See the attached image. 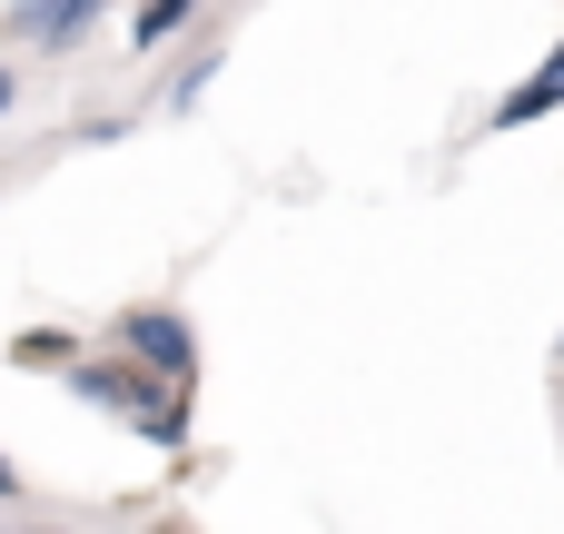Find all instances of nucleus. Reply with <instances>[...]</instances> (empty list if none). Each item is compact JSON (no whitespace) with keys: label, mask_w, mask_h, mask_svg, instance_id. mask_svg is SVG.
Wrapping results in <instances>:
<instances>
[{"label":"nucleus","mask_w":564,"mask_h":534,"mask_svg":"<svg viewBox=\"0 0 564 534\" xmlns=\"http://www.w3.org/2000/svg\"><path fill=\"white\" fill-rule=\"evenodd\" d=\"M109 347H129L139 367H159L169 386L198 396V327H188L178 307H119V317H109Z\"/></svg>","instance_id":"obj_1"},{"label":"nucleus","mask_w":564,"mask_h":534,"mask_svg":"<svg viewBox=\"0 0 564 534\" xmlns=\"http://www.w3.org/2000/svg\"><path fill=\"white\" fill-rule=\"evenodd\" d=\"M99 20H109V0H0V30L40 59H69Z\"/></svg>","instance_id":"obj_2"},{"label":"nucleus","mask_w":564,"mask_h":534,"mask_svg":"<svg viewBox=\"0 0 564 534\" xmlns=\"http://www.w3.org/2000/svg\"><path fill=\"white\" fill-rule=\"evenodd\" d=\"M555 109H564V40L506 89V99H496V129H535V119H555Z\"/></svg>","instance_id":"obj_3"},{"label":"nucleus","mask_w":564,"mask_h":534,"mask_svg":"<svg viewBox=\"0 0 564 534\" xmlns=\"http://www.w3.org/2000/svg\"><path fill=\"white\" fill-rule=\"evenodd\" d=\"M198 10H208V0H139V10H129V50H139V59L169 50L178 30H198Z\"/></svg>","instance_id":"obj_4"},{"label":"nucleus","mask_w":564,"mask_h":534,"mask_svg":"<svg viewBox=\"0 0 564 534\" xmlns=\"http://www.w3.org/2000/svg\"><path fill=\"white\" fill-rule=\"evenodd\" d=\"M69 357H89L79 327H20L10 337V367H69Z\"/></svg>","instance_id":"obj_5"},{"label":"nucleus","mask_w":564,"mask_h":534,"mask_svg":"<svg viewBox=\"0 0 564 534\" xmlns=\"http://www.w3.org/2000/svg\"><path fill=\"white\" fill-rule=\"evenodd\" d=\"M218 69H228V50H218V40H208V50H188V69L169 79V119H188V109L218 89Z\"/></svg>","instance_id":"obj_6"},{"label":"nucleus","mask_w":564,"mask_h":534,"mask_svg":"<svg viewBox=\"0 0 564 534\" xmlns=\"http://www.w3.org/2000/svg\"><path fill=\"white\" fill-rule=\"evenodd\" d=\"M69 139H79V149H119V139H129V119H119V109H99V119H79Z\"/></svg>","instance_id":"obj_7"},{"label":"nucleus","mask_w":564,"mask_h":534,"mask_svg":"<svg viewBox=\"0 0 564 534\" xmlns=\"http://www.w3.org/2000/svg\"><path fill=\"white\" fill-rule=\"evenodd\" d=\"M20 109V59H0V119Z\"/></svg>","instance_id":"obj_8"},{"label":"nucleus","mask_w":564,"mask_h":534,"mask_svg":"<svg viewBox=\"0 0 564 534\" xmlns=\"http://www.w3.org/2000/svg\"><path fill=\"white\" fill-rule=\"evenodd\" d=\"M0 505H20V466L10 456H0Z\"/></svg>","instance_id":"obj_9"},{"label":"nucleus","mask_w":564,"mask_h":534,"mask_svg":"<svg viewBox=\"0 0 564 534\" xmlns=\"http://www.w3.org/2000/svg\"><path fill=\"white\" fill-rule=\"evenodd\" d=\"M0 534H50V525H0Z\"/></svg>","instance_id":"obj_10"},{"label":"nucleus","mask_w":564,"mask_h":534,"mask_svg":"<svg viewBox=\"0 0 564 534\" xmlns=\"http://www.w3.org/2000/svg\"><path fill=\"white\" fill-rule=\"evenodd\" d=\"M159 534H188V525H159Z\"/></svg>","instance_id":"obj_11"},{"label":"nucleus","mask_w":564,"mask_h":534,"mask_svg":"<svg viewBox=\"0 0 564 534\" xmlns=\"http://www.w3.org/2000/svg\"><path fill=\"white\" fill-rule=\"evenodd\" d=\"M555 347H564V337H555Z\"/></svg>","instance_id":"obj_12"}]
</instances>
